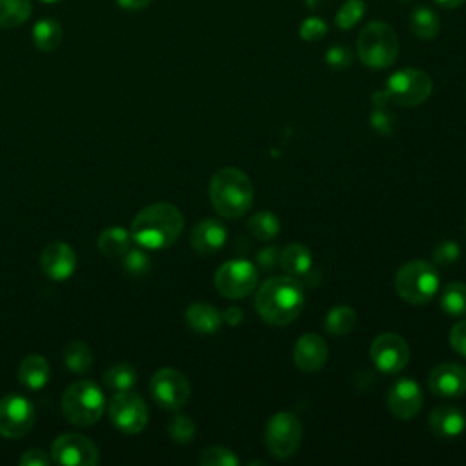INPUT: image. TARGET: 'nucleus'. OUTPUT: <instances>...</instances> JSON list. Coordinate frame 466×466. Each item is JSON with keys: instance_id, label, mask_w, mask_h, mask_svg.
Here are the masks:
<instances>
[{"instance_id": "4", "label": "nucleus", "mask_w": 466, "mask_h": 466, "mask_svg": "<svg viewBox=\"0 0 466 466\" xmlns=\"http://www.w3.org/2000/svg\"><path fill=\"white\" fill-rule=\"evenodd\" d=\"M357 55L371 69L390 67L399 56V38L386 22L373 20L366 24L357 36Z\"/></svg>"}, {"instance_id": "6", "label": "nucleus", "mask_w": 466, "mask_h": 466, "mask_svg": "<svg viewBox=\"0 0 466 466\" xmlns=\"http://www.w3.org/2000/svg\"><path fill=\"white\" fill-rule=\"evenodd\" d=\"M106 408L102 390L91 380H76L62 395V413L75 426L95 424Z\"/></svg>"}, {"instance_id": "35", "label": "nucleus", "mask_w": 466, "mask_h": 466, "mask_svg": "<svg viewBox=\"0 0 466 466\" xmlns=\"http://www.w3.org/2000/svg\"><path fill=\"white\" fill-rule=\"evenodd\" d=\"M200 464L202 466H237L238 457L229 448L211 446L202 451Z\"/></svg>"}, {"instance_id": "12", "label": "nucleus", "mask_w": 466, "mask_h": 466, "mask_svg": "<svg viewBox=\"0 0 466 466\" xmlns=\"http://www.w3.org/2000/svg\"><path fill=\"white\" fill-rule=\"evenodd\" d=\"M35 424L33 402L18 393H5L0 399V435L22 439Z\"/></svg>"}, {"instance_id": "45", "label": "nucleus", "mask_w": 466, "mask_h": 466, "mask_svg": "<svg viewBox=\"0 0 466 466\" xmlns=\"http://www.w3.org/2000/svg\"><path fill=\"white\" fill-rule=\"evenodd\" d=\"M116 4L126 11H138L151 4V0H116Z\"/></svg>"}, {"instance_id": "49", "label": "nucleus", "mask_w": 466, "mask_h": 466, "mask_svg": "<svg viewBox=\"0 0 466 466\" xmlns=\"http://www.w3.org/2000/svg\"><path fill=\"white\" fill-rule=\"evenodd\" d=\"M402 2H410V0H402Z\"/></svg>"}, {"instance_id": "14", "label": "nucleus", "mask_w": 466, "mask_h": 466, "mask_svg": "<svg viewBox=\"0 0 466 466\" xmlns=\"http://www.w3.org/2000/svg\"><path fill=\"white\" fill-rule=\"evenodd\" d=\"M370 357L377 370L388 375H395L406 368L410 360V346L397 333H380L370 346Z\"/></svg>"}, {"instance_id": "1", "label": "nucleus", "mask_w": 466, "mask_h": 466, "mask_svg": "<svg viewBox=\"0 0 466 466\" xmlns=\"http://www.w3.org/2000/svg\"><path fill=\"white\" fill-rule=\"evenodd\" d=\"M184 229V217L169 202H155L140 209L131 222V238L146 249L169 248Z\"/></svg>"}, {"instance_id": "23", "label": "nucleus", "mask_w": 466, "mask_h": 466, "mask_svg": "<svg viewBox=\"0 0 466 466\" xmlns=\"http://www.w3.org/2000/svg\"><path fill=\"white\" fill-rule=\"evenodd\" d=\"M51 377L49 364L42 355H27L18 366V380L27 390H42Z\"/></svg>"}, {"instance_id": "20", "label": "nucleus", "mask_w": 466, "mask_h": 466, "mask_svg": "<svg viewBox=\"0 0 466 466\" xmlns=\"http://www.w3.org/2000/svg\"><path fill=\"white\" fill-rule=\"evenodd\" d=\"M430 430L439 439H455L466 428L464 413L455 406H437L428 417Z\"/></svg>"}, {"instance_id": "47", "label": "nucleus", "mask_w": 466, "mask_h": 466, "mask_svg": "<svg viewBox=\"0 0 466 466\" xmlns=\"http://www.w3.org/2000/svg\"><path fill=\"white\" fill-rule=\"evenodd\" d=\"M304 2H306L308 9H311V11H317V9H322L324 5H328L331 0H304Z\"/></svg>"}, {"instance_id": "32", "label": "nucleus", "mask_w": 466, "mask_h": 466, "mask_svg": "<svg viewBox=\"0 0 466 466\" xmlns=\"http://www.w3.org/2000/svg\"><path fill=\"white\" fill-rule=\"evenodd\" d=\"M31 15V0H0V27H16Z\"/></svg>"}, {"instance_id": "42", "label": "nucleus", "mask_w": 466, "mask_h": 466, "mask_svg": "<svg viewBox=\"0 0 466 466\" xmlns=\"http://www.w3.org/2000/svg\"><path fill=\"white\" fill-rule=\"evenodd\" d=\"M279 255H280V251H279L275 246H266V248H262V249L257 253V264H258V268L264 269V271L273 269V268L277 266V262H279Z\"/></svg>"}, {"instance_id": "10", "label": "nucleus", "mask_w": 466, "mask_h": 466, "mask_svg": "<svg viewBox=\"0 0 466 466\" xmlns=\"http://www.w3.org/2000/svg\"><path fill=\"white\" fill-rule=\"evenodd\" d=\"M109 419L116 430L127 435L140 433L147 424V406L137 393L116 391L107 406Z\"/></svg>"}, {"instance_id": "39", "label": "nucleus", "mask_w": 466, "mask_h": 466, "mask_svg": "<svg viewBox=\"0 0 466 466\" xmlns=\"http://www.w3.org/2000/svg\"><path fill=\"white\" fill-rule=\"evenodd\" d=\"M461 257V246L453 240H442L433 249V262L439 266H451Z\"/></svg>"}, {"instance_id": "9", "label": "nucleus", "mask_w": 466, "mask_h": 466, "mask_svg": "<svg viewBox=\"0 0 466 466\" xmlns=\"http://www.w3.org/2000/svg\"><path fill=\"white\" fill-rule=\"evenodd\" d=\"M258 280L257 268L246 258H231L215 273V288L226 299L248 297Z\"/></svg>"}, {"instance_id": "22", "label": "nucleus", "mask_w": 466, "mask_h": 466, "mask_svg": "<svg viewBox=\"0 0 466 466\" xmlns=\"http://www.w3.org/2000/svg\"><path fill=\"white\" fill-rule=\"evenodd\" d=\"M186 322L193 331L211 335L220 328L222 313L208 302H193L186 309Z\"/></svg>"}, {"instance_id": "33", "label": "nucleus", "mask_w": 466, "mask_h": 466, "mask_svg": "<svg viewBox=\"0 0 466 466\" xmlns=\"http://www.w3.org/2000/svg\"><path fill=\"white\" fill-rule=\"evenodd\" d=\"M364 13H366L364 0H346L335 15V25L344 31L351 29L353 25H357L362 20Z\"/></svg>"}, {"instance_id": "25", "label": "nucleus", "mask_w": 466, "mask_h": 466, "mask_svg": "<svg viewBox=\"0 0 466 466\" xmlns=\"http://www.w3.org/2000/svg\"><path fill=\"white\" fill-rule=\"evenodd\" d=\"M410 29L420 40H433L441 31V18L433 9L419 5L410 13Z\"/></svg>"}, {"instance_id": "8", "label": "nucleus", "mask_w": 466, "mask_h": 466, "mask_svg": "<svg viewBox=\"0 0 466 466\" xmlns=\"http://www.w3.org/2000/svg\"><path fill=\"white\" fill-rule=\"evenodd\" d=\"M302 441V424L297 415L280 411L275 413L264 430V442L269 453L277 459H289L297 453Z\"/></svg>"}, {"instance_id": "3", "label": "nucleus", "mask_w": 466, "mask_h": 466, "mask_svg": "<svg viewBox=\"0 0 466 466\" xmlns=\"http://www.w3.org/2000/svg\"><path fill=\"white\" fill-rule=\"evenodd\" d=\"M253 184L242 169L222 167L211 177L209 200L215 211L224 218L246 215L253 204Z\"/></svg>"}, {"instance_id": "48", "label": "nucleus", "mask_w": 466, "mask_h": 466, "mask_svg": "<svg viewBox=\"0 0 466 466\" xmlns=\"http://www.w3.org/2000/svg\"><path fill=\"white\" fill-rule=\"evenodd\" d=\"M40 2H46V4H56V2H62V0H40Z\"/></svg>"}, {"instance_id": "19", "label": "nucleus", "mask_w": 466, "mask_h": 466, "mask_svg": "<svg viewBox=\"0 0 466 466\" xmlns=\"http://www.w3.org/2000/svg\"><path fill=\"white\" fill-rule=\"evenodd\" d=\"M228 240L226 226L217 218H204L200 220L189 237L191 248L200 255H213L218 253Z\"/></svg>"}, {"instance_id": "21", "label": "nucleus", "mask_w": 466, "mask_h": 466, "mask_svg": "<svg viewBox=\"0 0 466 466\" xmlns=\"http://www.w3.org/2000/svg\"><path fill=\"white\" fill-rule=\"evenodd\" d=\"M279 264L284 269V273L295 280H304L311 273L313 266V257L309 249L304 244L293 242L288 244L280 255H279Z\"/></svg>"}, {"instance_id": "31", "label": "nucleus", "mask_w": 466, "mask_h": 466, "mask_svg": "<svg viewBox=\"0 0 466 466\" xmlns=\"http://www.w3.org/2000/svg\"><path fill=\"white\" fill-rule=\"evenodd\" d=\"M441 308L453 317L466 313V284L450 282L441 291Z\"/></svg>"}, {"instance_id": "16", "label": "nucleus", "mask_w": 466, "mask_h": 466, "mask_svg": "<svg viewBox=\"0 0 466 466\" xmlns=\"http://www.w3.org/2000/svg\"><path fill=\"white\" fill-rule=\"evenodd\" d=\"M40 268L51 280H67L76 269V253L67 242H49L40 253Z\"/></svg>"}, {"instance_id": "26", "label": "nucleus", "mask_w": 466, "mask_h": 466, "mask_svg": "<svg viewBox=\"0 0 466 466\" xmlns=\"http://www.w3.org/2000/svg\"><path fill=\"white\" fill-rule=\"evenodd\" d=\"M33 42L38 51L51 53L62 42V25L53 18H42L33 25Z\"/></svg>"}, {"instance_id": "37", "label": "nucleus", "mask_w": 466, "mask_h": 466, "mask_svg": "<svg viewBox=\"0 0 466 466\" xmlns=\"http://www.w3.org/2000/svg\"><path fill=\"white\" fill-rule=\"evenodd\" d=\"M151 268L149 257L138 248H129L124 253V269L133 277H144Z\"/></svg>"}, {"instance_id": "46", "label": "nucleus", "mask_w": 466, "mask_h": 466, "mask_svg": "<svg viewBox=\"0 0 466 466\" xmlns=\"http://www.w3.org/2000/svg\"><path fill=\"white\" fill-rule=\"evenodd\" d=\"M466 0H435V4H439L441 7L444 9H455V7H461Z\"/></svg>"}, {"instance_id": "36", "label": "nucleus", "mask_w": 466, "mask_h": 466, "mask_svg": "<svg viewBox=\"0 0 466 466\" xmlns=\"http://www.w3.org/2000/svg\"><path fill=\"white\" fill-rule=\"evenodd\" d=\"M167 433L175 442L186 444L195 437V422L187 415H175L167 426Z\"/></svg>"}, {"instance_id": "34", "label": "nucleus", "mask_w": 466, "mask_h": 466, "mask_svg": "<svg viewBox=\"0 0 466 466\" xmlns=\"http://www.w3.org/2000/svg\"><path fill=\"white\" fill-rule=\"evenodd\" d=\"M370 126L373 127V131L377 135L390 137L397 129V116L393 111H390L388 106L373 107V111L370 115Z\"/></svg>"}, {"instance_id": "40", "label": "nucleus", "mask_w": 466, "mask_h": 466, "mask_svg": "<svg viewBox=\"0 0 466 466\" xmlns=\"http://www.w3.org/2000/svg\"><path fill=\"white\" fill-rule=\"evenodd\" d=\"M326 64L335 71H344L353 62V53L346 46H331L324 55Z\"/></svg>"}, {"instance_id": "7", "label": "nucleus", "mask_w": 466, "mask_h": 466, "mask_svg": "<svg viewBox=\"0 0 466 466\" xmlns=\"http://www.w3.org/2000/svg\"><path fill=\"white\" fill-rule=\"evenodd\" d=\"M433 84L428 73L415 67H404L391 73L384 84V91L391 104L413 107L424 104L431 95Z\"/></svg>"}, {"instance_id": "30", "label": "nucleus", "mask_w": 466, "mask_h": 466, "mask_svg": "<svg viewBox=\"0 0 466 466\" xmlns=\"http://www.w3.org/2000/svg\"><path fill=\"white\" fill-rule=\"evenodd\" d=\"M248 229H249V233L255 238L266 242V240H271V238H275L279 235L280 222H279L275 213H271V211H258V213H255L248 220Z\"/></svg>"}, {"instance_id": "24", "label": "nucleus", "mask_w": 466, "mask_h": 466, "mask_svg": "<svg viewBox=\"0 0 466 466\" xmlns=\"http://www.w3.org/2000/svg\"><path fill=\"white\" fill-rule=\"evenodd\" d=\"M131 235L127 233V229L120 228V226H111L106 228L98 238H96V248L102 255L109 257V258H116V257H124V253L131 248Z\"/></svg>"}, {"instance_id": "29", "label": "nucleus", "mask_w": 466, "mask_h": 466, "mask_svg": "<svg viewBox=\"0 0 466 466\" xmlns=\"http://www.w3.org/2000/svg\"><path fill=\"white\" fill-rule=\"evenodd\" d=\"M64 362L66 368L73 373H84L91 368L93 353L87 344L82 340H73L64 348Z\"/></svg>"}, {"instance_id": "44", "label": "nucleus", "mask_w": 466, "mask_h": 466, "mask_svg": "<svg viewBox=\"0 0 466 466\" xmlns=\"http://www.w3.org/2000/svg\"><path fill=\"white\" fill-rule=\"evenodd\" d=\"M242 309L237 306H229L224 313H222V320H226L229 326H237L242 322Z\"/></svg>"}, {"instance_id": "38", "label": "nucleus", "mask_w": 466, "mask_h": 466, "mask_svg": "<svg viewBox=\"0 0 466 466\" xmlns=\"http://www.w3.org/2000/svg\"><path fill=\"white\" fill-rule=\"evenodd\" d=\"M326 33H328V24L320 16H308L299 27V35L306 42H317L324 38Z\"/></svg>"}, {"instance_id": "11", "label": "nucleus", "mask_w": 466, "mask_h": 466, "mask_svg": "<svg viewBox=\"0 0 466 466\" xmlns=\"http://www.w3.org/2000/svg\"><path fill=\"white\" fill-rule=\"evenodd\" d=\"M149 391L155 402L164 410L182 408L191 395V386L184 373L173 368H160L153 373Z\"/></svg>"}, {"instance_id": "13", "label": "nucleus", "mask_w": 466, "mask_h": 466, "mask_svg": "<svg viewBox=\"0 0 466 466\" xmlns=\"http://www.w3.org/2000/svg\"><path fill=\"white\" fill-rule=\"evenodd\" d=\"M51 461L64 466H95L100 459L96 444L80 433H64L51 444Z\"/></svg>"}, {"instance_id": "2", "label": "nucleus", "mask_w": 466, "mask_h": 466, "mask_svg": "<svg viewBox=\"0 0 466 466\" xmlns=\"http://www.w3.org/2000/svg\"><path fill=\"white\" fill-rule=\"evenodd\" d=\"M302 284L291 277L266 279L255 295V308L262 320L273 326L291 324L302 311Z\"/></svg>"}, {"instance_id": "41", "label": "nucleus", "mask_w": 466, "mask_h": 466, "mask_svg": "<svg viewBox=\"0 0 466 466\" xmlns=\"http://www.w3.org/2000/svg\"><path fill=\"white\" fill-rule=\"evenodd\" d=\"M450 344L459 355L466 357V319L459 320L450 329Z\"/></svg>"}, {"instance_id": "28", "label": "nucleus", "mask_w": 466, "mask_h": 466, "mask_svg": "<svg viewBox=\"0 0 466 466\" xmlns=\"http://www.w3.org/2000/svg\"><path fill=\"white\" fill-rule=\"evenodd\" d=\"M137 370L127 364V362H118V364H113L111 368L106 370L104 373V384L111 390V391H127L131 390L135 384H137Z\"/></svg>"}, {"instance_id": "43", "label": "nucleus", "mask_w": 466, "mask_h": 466, "mask_svg": "<svg viewBox=\"0 0 466 466\" xmlns=\"http://www.w3.org/2000/svg\"><path fill=\"white\" fill-rule=\"evenodd\" d=\"M51 462H53L51 457H49L46 451L38 450V448L27 450V451H24V455L20 457V464H22V466H49Z\"/></svg>"}, {"instance_id": "15", "label": "nucleus", "mask_w": 466, "mask_h": 466, "mask_svg": "<svg viewBox=\"0 0 466 466\" xmlns=\"http://www.w3.org/2000/svg\"><path fill=\"white\" fill-rule=\"evenodd\" d=\"M386 402L390 411L397 419L408 420L420 411L424 404V395L420 386L415 380H411L410 377H404L391 384L386 395Z\"/></svg>"}, {"instance_id": "17", "label": "nucleus", "mask_w": 466, "mask_h": 466, "mask_svg": "<svg viewBox=\"0 0 466 466\" xmlns=\"http://www.w3.org/2000/svg\"><path fill=\"white\" fill-rule=\"evenodd\" d=\"M428 386L437 397H461L466 393V368L457 362L437 364L430 371Z\"/></svg>"}, {"instance_id": "27", "label": "nucleus", "mask_w": 466, "mask_h": 466, "mask_svg": "<svg viewBox=\"0 0 466 466\" xmlns=\"http://www.w3.org/2000/svg\"><path fill=\"white\" fill-rule=\"evenodd\" d=\"M357 324V313L351 306H346V304H339V306H333L326 319H324V329L329 333V335H348Z\"/></svg>"}, {"instance_id": "18", "label": "nucleus", "mask_w": 466, "mask_h": 466, "mask_svg": "<svg viewBox=\"0 0 466 466\" xmlns=\"http://www.w3.org/2000/svg\"><path fill=\"white\" fill-rule=\"evenodd\" d=\"M328 360V344L320 335L304 333L293 350V362L300 371L311 373L324 368Z\"/></svg>"}, {"instance_id": "5", "label": "nucleus", "mask_w": 466, "mask_h": 466, "mask_svg": "<svg viewBox=\"0 0 466 466\" xmlns=\"http://www.w3.org/2000/svg\"><path fill=\"white\" fill-rule=\"evenodd\" d=\"M439 271L433 264L422 258L410 260L397 269L395 289L402 300L413 306L426 304L439 291Z\"/></svg>"}]
</instances>
